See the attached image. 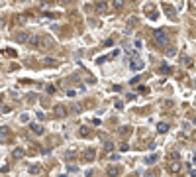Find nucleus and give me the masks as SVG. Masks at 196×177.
<instances>
[{
    "instance_id": "f257e3e1",
    "label": "nucleus",
    "mask_w": 196,
    "mask_h": 177,
    "mask_svg": "<svg viewBox=\"0 0 196 177\" xmlns=\"http://www.w3.org/2000/svg\"><path fill=\"white\" fill-rule=\"evenodd\" d=\"M153 39H155L157 45H161V47H165L169 43V36H167L165 30H155V32H153Z\"/></svg>"
},
{
    "instance_id": "f03ea898",
    "label": "nucleus",
    "mask_w": 196,
    "mask_h": 177,
    "mask_svg": "<svg viewBox=\"0 0 196 177\" xmlns=\"http://www.w3.org/2000/svg\"><path fill=\"white\" fill-rule=\"evenodd\" d=\"M131 55V61H130V67L131 69H133V71H141V69H143L145 67V63H143V59H139L137 57V53L135 51H128Z\"/></svg>"
},
{
    "instance_id": "7ed1b4c3",
    "label": "nucleus",
    "mask_w": 196,
    "mask_h": 177,
    "mask_svg": "<svg viewBox=\"0 0 196 177\" xmlns=\"http://www.w3.org/2000/svg\"><path fill=\"white\" fill-rule=\"evenodd\" d=\"M143 10H145V14H147V18H149V20H153V22H155V20H159V10H157L153 4H147Z\"/></svg>"
},
{
    "instance_id": "20e7f679",
    "label": "nucleus",
    "mask_w": 196,
    "mask_h": 177,
    "mask_svg": "<svg viewBox=\"0 0 196 177\" xmlns=\"http://www.w3.org/2000/svg\"><path fill=\"white\" fill-rule=\"evenodd\" d=\"M30 38H32V33H26V32L14 33V39H16L18 43H30Z\"/></svg>"
},
{
    "instance_id": "39448f33",
    "label": "nucleus",
    "mask_w": 196,
    "mask_h": 177,
    "mask_svg": "<svg viewBox=\"0 0 196 177\" xmlns=\"http://www.w3.org/2000/svg\"><path fill=\"white\" fill-rule=\"evenodd\" d=\"M82 157H85L86 161H94V157H96V150H94V148H86L85 154H82Z\"/></svg>"
},
{
    "instance_id": "423d86ee",
    "label": "nucleus",
    "mask_w": 196,
    "mask_h": 177,
    "mask_svg": "<svg viewBox=\"0 0 196 177\" xmlns=\"http://www.w3.org/2000/svg\"><path fill=\"white\" fill-rule=\"evenodd\" d=\"M106 10H108V4H106L104 0H98V2H94V12L102 14V12H106Z\"/></svg>"
},
{
    "instance_id": "0eeeda50",
    "label": "nucleus",
    "mask_w": 196,
    "mask_h": 177,
    "mask_svg": "<svg viewBox=\"0 0 196 177\" xmlns=\"http://www.w3.org/2000/svg\"><path fill=\"white\" fill-rule=\"evenodd\" d=\"M163 10H165V14H167L171 20H175V18H176V10L171 6V4H163Z\"/></svg>"
},
{
    "instance_id": "6e6552de",
    "label": "nucleus",
    "mask_w": 196,
    "mask_h": 177,
    "mask_svg": "<svg viewBox=\"0 0 196 177\" xmlns=\"http://www.w3.org/2000/svg\"><path fill=\"white\" fill-rule=\"evenodd\" d=\"M30 128H32L33 134H37V136H43V134H45V128L41 124H35V122H33V124H30Z\"/></svg>"
},
{
    "instance_id": "1a4fd4ad",
    "label": "nucleus",
    "mask_w": 196,
    "mask_h": 177,
    "mask_svg": "<svg viewBox=\"0 0 196 177\" xmlns=\"http://www.w3.org/2000/svg\"><path fill=\"white\" fill-rule=\"evenodd\" d=\"M180 167H183V165H180V161H178V159H173V161L169 163V171H173V173H178V171H180Z\"/></svg>"
},
{
    "instance_id": "9d476101",
    "label": "nucleus",
    "mask_w": 196,
    "mask_h": 177,
    "mask_svg": "<svg viewBox=\"0 0 196 177\" xmlns=\"http://www.w3.org/2000/svg\"><path fill=\"white\" fill-rule=\"evenodd\" d=\"M169 128H171V126L167 124V122H159V124H157V132H159V134H167Z\"/></svg>"
},
{
    "instance_id": "9b49d317",
    "label": "nucleus",
    "mask_w": 196,
    "mask_h": 177,
    "mask_svg": "<svg viewBox=\"0 0 196 177\" xmlns=\"http://www.w3.org/2000/svg\"><path fill=\"white\" fill-rule=\"evenodd\" d=\"M157 159H159V154H151V156L145 157V165H153V163H157Z\"/></svg>"
},
{
    "instance_id": "f8f14e48",
    "label": "nucleus",
    "mask_w": 196,
    "mask_h": 177,
    "mask_svg": "<svg viewBox=\"0 0 196 177\" xmlns=\"http://www.w3.org/2000/svg\"><path fill=\"white\" fill-rule=\"evenodd\" d=\"M78 136L80 138H88L90 136V128H88V126H80V128H78Z\"/></svg>"
},
{
    "instance_id": "ddd939ff",
    "label": "nucleus",
    "mask_w": 196,
    "mask_h": 177,
    "mask_svg": "<svg viewBox=\"0 0 196 177\" xmlns=\"http://www.w3.org/2000/svg\"><path fill=\"white\" fill-rule=\"evenodd\" d=\"M10 136V128L8 126H0V140H8Z\"/></svg>"
},
{
    "instance_id": "4468645a",
    "label": "nucleus",
    "mask_w": 196,
    "mask_h": 177,
    "mask_svg": "<svg viewBox=\"0 0 196 177\" xmlns=\"http://www.w3.org/2000/svg\"><path fill=\"white\" fill-rule=\"evenodd\" d=\"M55 114H57V116H67V108L63 104H57L55 106Z\"/></svg>"
},
{
    "instance_id": "2eb2a0df",
    "label": "nucleus",
    "mask_w": 196,
    "mask_h": 177,
    "mask_svg": "<svg viewBox=\"0 0 196 177\" xmlns=\"http://www.w3.org/2000/svg\"><path fill=\"white\" fill-rule=\"evenodd\" d=\"M171 71H173V69H171V65H167V63H161V67H159V73H161V75H169Z\"/></svg>"
},
{
    "instance_id": "dca6fc26",
    "label": "nucleus",
    "mask_w": 196,
    "mask_h": 177,
    "mask_svg": "<svg viewBox=\"0 0 196 177\" xmlns=\"http://www.w3.org/2000/svg\"><path fill=\"white\" fill-rule=\"evenodd\" d=\"M12 156H14V157H16V159H22V157L26 156V151L22 150V148H16V150H14V151H12Z\"/></svg>"
},
{
    "instance_id": "f3484780",
    "label": "nucleus",
    "mask_w": 196,
    "mask_h": 177,
    "mask_svg": "<svg viewBox=\"0 0 196 177\" xmlns=\"http://www.w3.org/2000/svg\"><path fill=\"white\" fill-rule=\"evenodd\" d=\"M108 175H120V167L118 165H108Z\"/></svg>"
},
{
    "instance_id": "a211bd4d",
    "label": "nucleus",
    "mask_w": 196,
    "mask_h": 177,
    "mask_svg": "<svg viewBox=\"0 0 196 177\" xmlns=\"http://www.w3.org/2000/svg\"><path fill=\"white\" fill-rule=\"evenodd\" d=\"M39 41H41V39H39L37 36H32V38H30V45L32 47H39Z\"/></svg>"
},
{
    "instance_id": "6ab92c4d",
    "label": "nucleus",
    "mask_w": 196,
    "mask_h": 177,
    "mask_svg": "<svg viewBox=\"0 0 196 177\" xmlns=\"http://www.w3.org/2000/svg\"><path fill=\"white\" fill-rule=\"evenodd\" d=\"M39 45H43V47H51V45H53V39H49V38H43L41 41H39Z\"/></svg>"
},
{
    "instance_id": "aec40b11",
    "label": "nucleus",
    "mask_w": 196,
    "mask_h": 177,
    "mask_svg": "<svg viewBox=\"0 0 196 177\" xmlns=\"http://www.w3.org/2000/svg\"><path fill=\"white\" fill-rule=\"evenodd\" d=\"M43 63H45V65H49V67H55V65H57V59H53V57H45V59H43Z\"/></svg>"
},
{
    "instance_id": "412c9836",
    "label": "nucleus",
    "mask_w": 196,
    "mask_h": 177,
    "mask_svg": "<svg viewBox=\"0 0 196 177\" xmlns=\"http://www.w3.org/2000/svg\"><path fill=\"white\" fill-rule=\"evenodd\" d=\"M2 53H4L6 57H16V51H14L12 47H4V51H2Z\"/></svg>"
},
{
    "instance_id": "4be33fe9",
    "label": "nucleus",
    "mask_w": 196,
    "mask_h": 177,
    "mask_svg": "<svg viewBox=\"0 0 196 177\" xmlns=\"http://www.w3.org/2000/svg\"><path fill=\"white\" fill-rule=\"evenodd\" d=\"M30 173H32V175H39V173H41V167H39V165H30Z\"/></svg>"
},
{
    "instance_id": "5701e85b",
    "label": "nucleus",
    "mask_w": 196,
    "mask_h": 177,
    "mask_svg": "<svg viewBox=\"0 0 196 177\" xmlns=\"http://www.w3.org/2000/svg\"><path fill=\"white\" fill-rule=\"evenodd\" d=\"M112 4H114V8H116V10H122V8H124V0H114Z\"/></svg>"
},
{
    "instance_id": "b1692460",
    "label": "nucleus",
    "mask_w": 196,
    "mask_h": 177,
    "mask_svg": "<svg viewBox=\"0 0 196 177\" xmlns=\"http://www.w3.org/2000/svg\"><path fill=\"white\" fill-rule=\"evenodd\" d=\"M108 59H110V55H102V57H98L96 59V65H102V63H104V61H108Z\"/></svg>"
},
{
    "instance_id": "393cba45",
    "label": "nucleus",
    "mask_w": 196,
    "mask_h": 177,
    "mask_svg": "<svg viewBox=\"0 0 196 177\" xmlns=\"http://www.w3.org/2000/svg\"><path fill=\"white\" fill-rule=\"evenodd\" d=\"M120 134H122V136H128V134H130V126H122V128H120Z\"/></svg>"
},
{
    "instance_id": "a878e982",
    "label": "nucleus",
    "mask_w": 196,
    "mask_h": 177,
    "mask_svg": "<svg viewBox=\"0 0 196 177\" xmlns=\"http://www.w3.org/2000/svg\"><path fill=\"white\" fill-rule=\"evenodd\" d=\"M176 55V49L175 47H169V49H167V57H175Z\"/></svg>"
},
{
    "instance_id": "bb28decb",
    "label": "nucleus",
    "mask_w": 196,
    "mask_h": 177,
    "mask_svg": "<svg viewBox=\"0 0 196 177\" xmlns=\"http://www.w3.org/2000/svg\"><path fill=\"white\" fill-rule=\"evenodd\" d=\"M104 150L106 151H112V150H114V144H112V142H104Z\"/></svg>"
},
{
    "instance_id": "cd10ccee",
    "label": "nucleus",
    "mask_w": 196,
    "mask_h": 177,
    "mask_svg": "<svg viewBox=\"0 0 196 177\" xmlns=\"http://www.w3.org/2000/svg\"><path fill=\"white\" fill-rule=\"evenodd\" d=\"M178 157H180V154H178V151H171V159H178Z\"/></svg>"
},
{
    "instance_id": "c85d7f7f",
    "label": "nucleus",
    "mask_w": 196,
    "mask_h": 177,
    "mask_svg": "<svg viewBox=\"0 0 196 177\" xmlns=\"http://www.w3.org/2000/svg\"><path fill=\"white\" fill-rule=\"evenodd\" d=\"M104 45H106V47L114 45V38H108V39H106V41H104Z\"/></svg>"
},
{
    "instance_id": "c756f323",
    "label": "nucleus",
    "mask_w": 196,
    "mask_h": 177,
    "mask_svg": "<svg viewBox=\"0 0 196 177\" xmlns=\"http://www.w3.org/2000/svg\"><path fill=\"white\" fill-rule=\"evenodd\" d=\"M128 150H130V146L125 144V142L124 144H120V151H128Z\"/></svg>"
},
{
    "instance_id": "7c9ffc66",
    "label": "nucleus",
    "mask_w": 196,
    "mask_h": 177,
    "mask_svg": "<svg viewBox=\"0 0 196 177\" xmlns=\"http://www.w3.org/2000/svg\"><path fill=\"white\" fill-rule=\"evenodd\" d=\"M0 112H2V114H8V112H10V108H8V106H2V104H0Z\"/></svg>"
},
{
    "instance_id": "2f4dec72",
    "label": "nucleus",
    "mask_w": 196,
    "mask_h": 177,
    "mask_svg": "<svg viewBox=\"0 0 196 177\" xmlns=\"http://www.w3.org/2000/svg\"><path fill=\"white\" fill-rule=\"evenodd\" d=\"M65 157H67V159H73V157H75V151H67Z\"/></svg>"
},
{
    "instance_id": "473e14b6",
    "label": "nucleus",
    "mask_w": 196,
    "mask_h": 177,
    "mask_svg": "<svg viewBox=\"0 0 196 177\" xmlns=\"http://www.w3.org/2000/svg\"><path fill=\"white\" fill-rule=\"evenodd\" d=\"M47 92H49V95H53V92H55V87H53V85H47Z\"/></svg>"
},
{
    "instance_id": "72a5a7b5",
    "label": "nucleus",
    "mask_w": 196,
    "mask_h": 177,
    "mask_svg": "<svg viewBox=\"0 0 196 177\" xmlns=\"http://www.w3.org/2000/svg\"><path fill=\"white\" fill-rule=\"evenodd\" d=\"M184 65H186V67H190V65H192V59H188V57H186V59H184Z\"/></svg>"
},
{
    "instance_id": "f704fd0d",
    "label": "nucleus",
    "mask_w": 196,
    "mask_h": 177,
    "mask_svg": "<svg viewBox=\"0 0 196 177\" xmlns=\"http://www.w3.org/2000/svg\"><path fill=\"white\" fill-rule=\"evenodd\" d=\"M137 91H139V92H147L149 89H147V87H137Z\"/></svg>"
},
{
    "instance_id": "c9c22d12",
    "label": "nucleus",
    "mask_w": 196,
    "mask_h": 177,
    "mask_svg": "<svg viewBox=\"0 0 196 177\" xmlns=\"http://www.w3.org/2000/svg\"><path fill=\"white\" fill-rule=\"evenodd\" d=\"M8 169H10V167H8V165H2V167H0V173H6Z\"/></svg>"
},
{
    "instance_id": "e433bc0d",
    "label": "nucleus",
    "mask_w": 196,
    "mask_h": 177,
    "mask_svg": "<svg viewBox=\"0 0 196 177\" xmlns=\"http://www.w3.org/2000/svg\"><path fill=\"white\" fill-rule=\"evenodd\" d=\"M137 83H139V79H137V77H133V79L130 81V85H137Z\"/></svg>"
},
{
    "instance_id": "4c0bfd02",
    "label": "nucleus",
    "mask_w": 196,
    "mask_h": 177,
    "mask_svg": "<svg viewBox=\"0 0 196 177\" xmlns=\"http://www.w3.org/2000/svg\"><path fill=\"white\" fill-rule=\"evenodd\" d=\"M4 24H6V22H4V20L0 18V28H4Z\"/></svg>"
},
{
    "instance_id": "58836bf2",
    "label": "nucleus",
    "mask_w": 196,
    "mask_h": 177,
    "mask_svg": "<svg viewBox=\"0 0 196 177\" xmlns=\"http://www.w3.org/2000/svg\"><path fill=\"white\" fill-rule=\"evenodd\" d=\"M2 102H4V97H2V95H0V104H2Z\"/></svg>"
},
{
    "instance_id": "ea45409f",
    "label": "nucleus",
    "mask_w": 196,
    "mask_h": 177,
    "mask_svg": "<svg viewBox=\"0 0 196 177\" xmlns=\"http://www.w3.org/2000/svg\"><path fill=\"white\" fill-rule=\"evenodd\" d=\"M61 2H69V0H61Z\"/></svg>"
}]
</instances>
